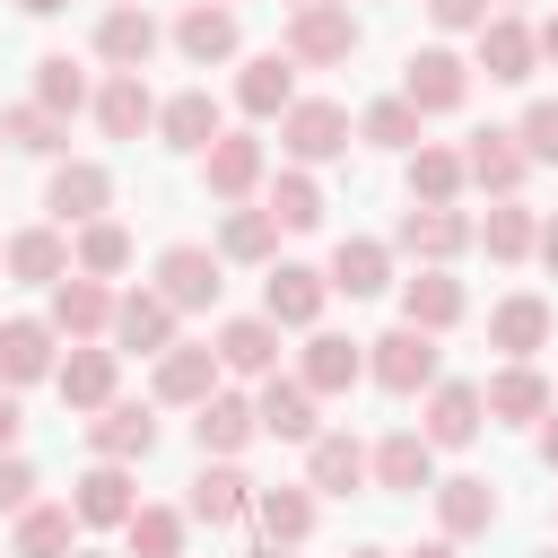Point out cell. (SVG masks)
<instances>
[{
    "mask_svg": "<svg viewBox=\"0 0 558 558\" xmlns=\"http://www.w3.org/2000/svg\"><path fill=\"white\" fill-rule=\"evenodd\" d=\"M366 375L384 384V392H427L436 384V331H418V323H392L384 340H366Z\"/></svg>",
    "mask_w": 558,
    "mask_h": 558,
    "instance_id": "cell-1",
    "label": "cell"
},
{
    "mask_svg": "<svg viewBox=\"0 0 558 558\" xmlns=\"http://www.w3.org/2000/svg\"><path fill=\"white\" fill-rule=\"evenodd\" d=\"M279 148H288L296 166L349 157V105H331V96H296V105L279 113Z\"/></svg>",
    "mask_w": 558,
    "mask_h": 558,
    "instance_id": "cell-2",
    "label": "cell"
},
{
    "mask_svg": "<svg viewBox=\"0 0 558 558\" xmlns=\"http://www.w3.org/2000/svg\"><path fill=\"white\" fill-rule=\"evenodd\" d=\"M288 52H296L305 70H331V61H349V52H357V17H349V0L288 9Z\"/></svg>",
    "mask_w": 558,
    "mask_h": 558,
    "instance_id": "cell-3",
    "label": "cell"
},
{
    "mask_svg": "<svg viewBox=\"0 0 558 558\" xmlns=\"http://www.w3.org/2000/svg\"><path fill=\"white\" fill-rule=\"evenodd\" d=\"M218 262H227V253H209V244H166V253H157V296H166L174 314L218 305V288H227V279H218Z\"/></svg>",
    "mask_w": 558,
    "mask_h": 558,
    "instance_id": "cell-4",
    "label": "cell"
},
{
    "mask_svg": "<svg viewBox=\"0 0 558 558\" xmlns=\"http://www.w3.org/2000/svg\"><path fill=\"white\" fill-rule=\"evenodd\" d=\"M401 96H410L418 113H453V105L471 96V61H462V52H445V44H427V52H410V61H401Z\"/></svg>",
    "mask_w": 558,
    "mask_h": 558,
    "instance_id": "cell-5",
    "label": "cell"
},
{
    "mask_svg": "<svg viewBox=\"0 0 558 558\" xmlns=\"http://www.w3.org/2000/svg\"><path fill=\"white\" fill-rule=\"evenodd\" d=\"M401 253H418V262H453L462 244H480V227L453 209V201H410L401 209V235H392Z\"/></svg>",
    "mask_w": 558,
    "mask_h": 558,
    "instance_id": "cell-6",
    "label": "cell"
},
{
    "mask_svg": "<svg viewBox=\"0 0 558 558\" xmlns=\"http://www.w3.org/2000/svg\"><path fill=\"white\" fill-rule=\"evenodd\" d=\"M323 296H331V270H305V262H279V270L262 279V314H270L279 331H314V323H323Z\"/></svg>",
    "mask_w": 558,
    "mask_h": 558,
    "instance_id": "cell-7",
    "label": "cell"
},
{
    "mask_svg": "<svg viewBox=\"0 0 558 558\" xmlns=\"http://www.w3.org/2000/svg\"><path fill=\"white\" fill-rule=\"evenodd\" d=\"M314 384L305 375H262V392H253V410H262V436H279V445H314L323 436V418H314Z\"/></svg>",
    "mask_w": 558,
    "mask_h": 558,
    "instance_id": "cell-8",
    "label": "cell"
},
{
    "mask_svg": "<svg viewBox=\"0 0 558 558\" xmlns=\"http://www.w3.org/2000/svg\"><path fill=\"white\" fill-rule=\"evenodd\" d=\"M44 209H52L61 227H87V218H105V209H113V174H105L96 157H70V166H52Z\"/></svg>",
    "mask_w": 558,
    "mask_h": 558,
    "instance_id": "cell-9",
    "label": "cell"
},
{
    "mask_svg": "<svg viewBox=\"0 0 558 558\" xmlns=\"http://www.w3.org/2000/svg\"><path fill=\"white\" fill-rule=\"evenodd\" d=\"M375 480V453L349 436V427H323L314 445H305V488H323V497H349V488H366Z\"/></svg>",
    "mask_w": 558,
    "mask_h": 558,
    "instance_id": "cell-10",
    "label": "cell"
},
{
    "mask_svg": "<svg viewBox=\"0 0 558 558\" xmlns=\"http://www.w3.org/2000/svg\"><path fill=\"white\" fill-rule=\"evenodd\" d=\"M157 44H166V26H157L140 0H122V9H105V17H96V61H113V70H148V61H157Z\"/></svg>",
    "mask_w": 558,
    "mask_h": 558,
    "instance_id": "cell-11",
    "label": "cell"
},
{
    "mask_svg": "<svg viewBox=\"0 0 558 558\" xmlns=\"http://www.w3.org/2000/svg\"><path fill=\"white\" fill-rule=\"evenodd\" d=\"M532 61H541V35H532L514 9H488V26H480V70H488L497 87H523Z\"/></svg>",
    "mask_w": 558,
    "mask_h": 558,
    "instance_id": "cell-12",
    "label": "cell"
},
{
    "mask_svg": "<svg viewBox=\"0 0 558 558\" xmlns=\"http://www.w3.org/2000/svg\"><path fill=\"white\" fill-rule=\"evenodd\" d=\"M462 174H471L488 201H514V192H523V174H532V157H523V140H514V131H471Z\"/></svg>",
    "mask_w": 558,
    "mask_h": 558,
    "instance_id": "cell-13",
    "label": "cell"
},
{
    "mask_svg": "<svg viewBox=\"0 0 558 558\" xmlns=\"http://www.w3.org/2000/svg\"><path fill=\"white\" fill-rule=\"evenodd\" d=\"M201 183H209L218 201H253V192H262V140H253V131H218V140L201 148Z\"/></svg>",
    "mask_w": 558,
    "mask_h": 558,
    "instance_id": "cell-14",
    "label": "cell"
},
{
    "mask_svg": "<svg viewBox=\"0 0 558 558\" xmlns=\"http://www.w3.org/2000/svg\"><path fill=\"white\" fill-rule=\"evenodd\" d=\"M87 445H96V462H148V453H157L148 401H105V410L87 418Z\"/></svg>",
    "mask_w": 558,
    "mask_h": 558,
    "instance_id": "cell-15",
    "label": "cell"
},
{
    "mask_svg": "<svg viewBox=\"0 0 558 558\" xmlns=\"http://www.w3.org/2000/svg\"><path fill=\"white\" fill-rule=\"evenodd\" d=\"M192 436H201V453H209V462H235V453L262 436V410H253L244 392H209V401L192 410Z\"/></svg>",
    "mask_w": 558,
    "mask_h": 558,
    "instance_id": "cell-16",
    "label": "cell"
},
{
    "mask_svg": "<svg viewBox=\"0 0 558 558\" xmlns=\"http://www.w3.org/2000/svg\"><path fill=\"white\" fill-rule=\"evenodd\" d=\"M480 418H488V401H480V384H427V410H418V436L427 445H471L480 436Z\"/></svg>",
    "mask_w": 558,
    "mask_h": 558,
    "instance_id": "cell-17",
    "label": "cell"
},
{
    "mask_svg": "<svg viewBox=\"0 0 558 558\" xmlns=\"http://www.w3.org/2000/svg\"><path fill=\"white\" fill-rule=\"evenodd\" d=\"M70 506H78V523H96V532H122V523L140 514V497H131V462H96V471H78Z\"/></svg>",
    "mask_w": 558,
    "mask_h": 558,
    "instance_id": "cell-18",
    "label": "cell"
},
{
    "mask_svg": "<svg viewBox=\"0 0 558 558\" xmlns=\"http://www.w3.org/2000/svg\"><path fill=\"white\" fill-rule=\"evenodd\" d=\"M183 514H192V523H209V532H227V523H244V514H253V480H244L235 462H201V480H192Z\"/></svg>",
    "mask_w": 558,
    "mask_h": 558,
    "instance_id": "cell-19",
    "label": "cell"
},
{
    "mask_svg": "<svg viewBox=\"0 0 558 558\" xmlns=\"http://www.w3.org/2000/svg\"><path fill=\"white\" fill-rule=\"evenodd\" d=\"M296 70H305L296 52H253V61H244V78H235V105H244L253 122L288 113V105H296Z\"/></svg>",
    "mask_w": 558,
    "mask_h": 558,
    "instance_id": "cell-20",
    "label": "cell"
},
{
    "mask_svg": "<svg viewBox=\"0 0 558 558\" xmlns=\"http://www.w3.org/2000/svg\"><path fill=\"white\" fill-rule=\"evenodd\" d=\"M52 331H61V340H96V331H113V296H105V279H87V270L52 279Z\"/></svg>",
    "mask_w": 558,
    "mask_h": 558,
    "instance_id": "cell-21",
    "label": "cell"
},
{
    "mask_svg": "<svg viewBox=\"0 0 558 558\" xmlns=\"http://www.w3.org/2000/svg\"><path fill=\"white\" fill-rule=\"evenodd\" d=\"M113 340H122V349H140V357H166V349H174V305H166L157 288L113 296Z\"/></svg>",
    "mask_w": 558,
    "mask_h": 558,
    "instance_id": "cell-22",
    "label": "cell"
},
{
    "mask_svg": "<svg viewBox=\"0 0 558 558\" xmlns=\"http://www.w3.org/2000/svg\"><path fill=\"white\" fill-rule=\"evenodd\" d=\"M218 366L227 375H279V323L270 314H235V323H218Z\"/></svg>",
    "mask_w": 558,
    "mask_h": 558,
    "instance_id": "cell-23",
    "label": "cell"
},
{
    "mask_svg": "<svg viewBox=\"0 0 558 558\" xmlns=\"http://www.w3.org/2000/svg\"><path fill=\"white\" fill-rule=\"evenodd\" d=\"M52 323H35V314H17V323H0V384L17 392V384H44L61 357H52Z\"/></svg>",
    "mask_w": 558,
    "mask_h": 558,
    "instance_id": "cell-24",
    "label": "cell"
},
{
    "mask_svg": "<svg viewBox=\"0 0 558 558\" xmlns=\"http://www.w3.org/2000/svg\"><path fill=\"white\" fill-rule=\"evenodd\" d=\"M0 262H9V279H26V288H52V279L78 270L70 244H61V227H17V235L0 244Z\"/></svg>",
    "mask_w": 558,
    "mask_h": 558,
    "instance_id": "cell-25",
    "label": "cell"
},
{
    "mask_svg": "<svg viewBox=\"0 0 558 558\" xmlns=\"http://www.w3.org/2000/svg\"><path fill=\"white\" fill-rule=\"evenodd\" d=\"M218 375H227V366H218V349H183V340H174V349L157 357V401L201 410V401L218 392Z\"/></svg>",
    "mask_w": 558,
    "mask_h": 558,
    "instance_id": "cell-26",
    "label": "cell"
},
{
    "mask_svg": "<svg viewBox=\"0 0 558 558\" xmlns=\"http://www.w3.org/2000/svg\"><path fill=\"white\" fill-rule=\"evenodd\" d=\"M480 401H488V418L523 427V418H541V410H549V384H541V366H532V357H506V366L480 384Z\"/></svg>",
    "mask_w": 558,
    "mask_h": 558,
    "instance_id": "cell-27",
    "label": "cell"
},
{
    "mask_svg": "<svg viewBox=\"0 0 558 558\" xmlns=\"http://www.w3.org/2000/svg\"><path fill=\"white\" fill-rule=\"evenodd\" d=\"M174 52L201 61V70L227 61V52H235V9H227V0H192V9L174 17Z\"/></svg>",
    "mask_w": 558,
    "mask_h": 558,
    "instance_id": "cell-28",
    "label": "cell"
},
{
    "mask_svg": "<svg viewBox=\"0 0 558 558\" xmlns=\"http://www.w3.org/2000/svg\"><path fill=\"white\" fill-rule=\"evenodd\" d=\"M96 122H105V140H140V131L157 122V96H148V78H140V70H113V78L96 87Z\"/></svg>",
    "mask_w": 558,
    "mask_h": 558,
    "instance_id": "cell-29",
    "label": "cell"
},
{
    "mask_svg": "<svg viewBox=\"0 0 558 558\" xmlns=\"http://www.w3.org/2000/svg\"><path fill=\"white\" fill-rule=\"evenodd\" d=\"M157 131H166V148H192V157H201V148L227 131V113H218V96H209V87H183V96H166V105H157Z\"/></svg>",
    "mask_w": 558,
    "mask_h": 558,
    "instance_id": "cell-30",
    "label": "cell"
},
{
    "mask_svg": "<svg viewBox=\"0 0 558 558\" xmlns=\"http://www.w3.org/2000/svg\"><path fill=\"white\" fill-rule=\"evenodd\" d=\"M401 323L453 331V323H462V279H445V262H427L418 279H401Z\"/></svg>",
    "mask_w": 558,
    "mask_h": 558,
    "instance_id": "cell-31",
    "label": "cell"
},
{
    "mask_svg": "<svg viewBox=\"0 0 558 558\" xmlns=\"http://www.w3.org/2000/svg\"><path fill=\"white\" fill-rule=\"evenodd\" d=\"M488 349H506V357H532V349H549V296L514 288V296L488 314Z\"/></svg>",
    "mask_w": 558,
    "mask_h": 558,
    "instance_id": "cell-32",
    "label": "cell"
},
{
    "mask_svg": "<svg viewBox=\"0 0 558 558\" xmlns=\"http://www.w3.org/2000/svg\"><path fill=\"white\" fill-rule=\"evenodd\" d=\"M113 366H122V349H87V340H78V349L52 366V384H61L70 410H105V401H113Z\"/></svg>",
    "mask_w": 558,
    "mask_h": 558,
    "instance_id": "cell-33",
    "label": "cell"
},
{
    "mask_svg": "<svg viewBox=\"0 0 558 558\" xmlns=\"http://www.w3.org/2000/svg\"><path fill=\"white\" fill-rule=\"evenodd\" d=\"M436 523H445V541H480L488 523H497V488L488 480H436Z\"/></svg>",
    "mask_w": 558,
    "mask_h": 558,
    "instance_id": "cell-34",
    "label": "cell"
},
{
    "mask_svg": "<svg viewBox=\"0 0 558 558\" xmlns=\"http://www.w3.org/2000/svg\"><path fill=\"white\" fill-rule=\"evenodd\" d=\"M78 549V506H26L17 514V532H9V558H70Z\"/></svg>",
    "mask_w": 558,
    "mask_h": 558,
    "instance_id": "cell-35",
    "label": "cell"
},
{
    "mask_svg": "<svg viewBox=\"0 0 558 558\" xmlns=\"http://www.w3.org/2000/svg\"><path fill=\"white\" fill-rule=\"evenodd\" d=\"M331 288H340V296H384V288H392V244H375V235H340V253H331Z\"/></svg>",
    "mask_w": 558,
    "mask_h": 558,
    "instance_id": "cell-36",
    "label": "cell"
},
{
    "mask_svg": "<svg viewBox=\"0 0 558 558\" xmlns=\"http://www.w3.org/2000/svg\"><path fill=\"white\" fill-rule=\"evenodd\" d=\"M296 375H305L314 392H349V384L366 375V340H340V331H314V340H305V357H296Z\"/></svg>",
    "mask_w": 558,
    "mask_h": 558,
    "instance_id": "cell-37",
    "label": "cell"
},
{
    "mask_svg": "<svg viewBox=\"0 0 558 558\" xmlns=\"http://www.w3.org/2000/svg\"><path fill=\"white\" fill-rule=\"evenodd\" d=\"M375 488H436V445L418 427H392L375 445Z\"/></svg>",
    "mask_w": 558,
    "mask_h": 558,
    "instance_id": "cell-38",
    "label": "cell"
},
{
    "mask_svg": "<svg viewBox=\"0 0 558 558\" xmlns=\"http://www.w3.org/2000/svg\"><path fill=\"white\" fill-rule=\"evenodd\" d=\"M253 523L296 549V541L314 532V488H253Z\"/></svg>",
    "mask_w": 558,
    "mask_h": 558,
    "instance_id": "cell-39",
    "label": "cell"
},
{
    "mask_svg": "<svg viewBox=\"0 0 558 558\" xmlns=\"http://www.w3.org/2000/svg\"><path fill=\"white\" fill-rule=\"evenodd\" d=\"M480 244H488V262H523V253L541 244V218H532L523 201H497V209L480 218Z\"/></svg>",
    "mask_w": 558,
    "mask_h": 558,
    "instance_id": "cell-40",
    "label": "cell"
},
{
    "mask_svg": "<svg viewBox=\"0 0 558 558\" xmlns=\"http://www.w3.org/2000/svg\"><path fill=\"white\" fill-rule=\"evenodd\" d=\"M70 262H78L87 279H113V270H131V227H113V218H87V227H78V244H70Z\"/></svg>",
    "mask_w": 558,
    "mask_h": 558,
    "instance_id": "cell-41",
    "label": "cell"
},
{
    "mask_svg": "<svg viewBox=\"0 0 558 558\" xmlns=\"http://www.w3.org/2000/svg\"><path fill=\"white\" fill-rule=\"evenodd\" d=\"M35 105H44V113H61V122H70V113H78V105H87V70H78V61H70V52H44V61H35Z\"/></svg>",
    "mask_w": 558,
    "mask_h": 558,
    "instance_id": "cell-42",
    "label": "cell"
},
{
    "mask_svg": "<svg viewBox=\"0 0 558 558\" xmlns=\"http://www.w3.org/2000/svg\"><path fill=\"white\" fill-rule=\"evenodd\" d=\"M0 140H9V148H26V157H61L70 122H61V113H44V105H9V113H0Z\"/></svg>",
    "mask_w": 558,
    "mask_h": 558,
    "instance_id": "cell-43",
    "label": "cell"
},
{
    "mask_svg": "<svg viewBox=\"0 0 558 558\" xmlns=\"http://www.w3.org/2000/svg\"><path fill=\"white\" fill-rule=\"evenodd\" d=\"M270 218H279L288 235H305V227H323V183H314L305 166H288V174L270 183Z\"/></svg>",
    "mask_w": 558,
    "mask_h": 558,
    "instance_id": "cell-44",
    "label": "cell"
},
{
    "mask_svg": "<svg viewBox=\"0 0 558 558\" xmlns=\"http://www.w3.org/2000/svg\"><path fill=\"white\" fill-rule=\"evenodd\" d=\"M218 253H227V262H270V253H279V218H270V209H227Z\"/></svg>",
    "mask_w": 558,
    "mask_h": 558,
    "instance_id": "cell-45",
    "label": "cell"
},
{
    "mask_svg": "<svg viewBox=\"0 0 558 558\" xmlns=\"http://www.w3.org/2000/svg\"><path fill=\"white\" fill-rule=\"evenodd\" d=\"M183 523L192 514H174V506H140L122 523V541H131V558H183Z\"/></svg>",
    "mask_w": 558,
    "mask_h": 558,
    "instance_id": "cell-46",
    "label": "cell"
},
{
    "mask_svg": "<svg viewBox=\"0 0 558 558\" xmlns=\"http://www.w3.org/2000/svg\"><path fill=\"white\" fill-rule=\"evenodd\" d=\"M418 122H427V113H418L410 96H384V105L357 113V140H375V148H418Z\"/></svg>",
    "mask_w": 558,
    "mask_h": 558,
    "instance_id": "cell-47",
    "label": "cell"
},
{
    "mask_svg": "<svg viewBox=\"0 0 558 558\" xmlns=\"http://www.w3.org/2000/svg\"><path fill=\"white\" fill-rule=\"evenodd\" d=\"M462 183V148H410V201H453Z\"/></svg>",
    "mask_w": 558,
    "mask_h": 558,
    "instance_id": "cell-48",
    "label": "cell"
},
{
    "mask_svg": "<svg viewBox=\"0 0 558 558\" xmlns=\"http://www.w3.org/2000/svg\"><path fill=\"white\" fill-rule=\"evenodd\" d=\"M514 140H523V157H532V166H558V105H523Z\"/></svg>",
    "mask_w": 558,
    "mask_h": 558,
    "instance_id": "cell-49",
    "label": "cell"
},
{
    "mask_svg": "<svg viewBox=\"0 0 558 558\" xmlns=\"http://www.w3.org/2000/svg\"><path fill=\"white\" fill-rule=\"evenodd\" d=\"M26 506H35V471L17 453H0V514H26Z\"/></svg>",
    "mask_w": 558,
    "mask_h": 558,
    "instance_id": "cell-50",
    "label": "cell"
},
{
    "mask_svg": "<svg viewBox=\"0 0 558 558\" xmlns=\"http://www.w3.org/2000/svg\"><path fill=\"white\" fill-rule=\"evenodd\" d=\"M427 17H436L445 35H480V26H488V0H427Z\"/></svg>",
    "mask_w": 558,
    "mask_h": 558,
    "instance_id": "cell-51",
    "label": "cell"
},
{
    "mask_svg": "<svg viewBox=\"0 0 558 558\" xmlns=\"http://www.w3.org/2000/svg\"><path fill=\"white\" fill-rule=\"evenodd\" d=\"M17 427H26V418H17V392H9V384H0V453H9V445H17Z\"/></svg>",
    "mask_w": 558,
    "mask_h": 558,
    "instance_id": "cell-52",
    "label": "cell"
},
{
    "mask_svg": "<svg viewBox=\"0 0 558 558\" xmlns=\"http://www.w3.org/2000/svg\"><path fill=\"white\" fill-rule=\"evenodd\" d=\"M541 462H549V471H558V401H549V410H541Z\"/></svg>",
    "mask_w": 558,
    "mask_h": 558,
    "instance_id": "cell-53",
    "label": "cell"
},
{
    "mask_svg": "<svg viewBox=\"0 0 558 558\" xmlns=\"http://www.w3.org/2000/svg\"><path fill=\"white\" fill-rule=\"evenodd\" d=\"M401 558H462V541H418V549H401Z\"/></svg>",
    "mask_w": 558,
    "mask_h": 558,
    "instance_id": "cell-54",
    "label": "cell"
},
{
    "mask_svg": "<svg viewBox=\"0 0 558 558\" xmlns=\"http://www.w3.org/2000/svg\"><path fill=\"white\" fill-rule=\"evenodd\" d=\"M532 35H541V61H558V17H541Z\"/></svg>",
    "mask_w": 558,
    "mask_h": 558,
    "instance_id": "cell-55",
    "label": "cell"
},
{
    "mask_svg": "<svg viewBox=\"0 0 558 558\" xmlns=\"http://www.w3.org/2000/svg\"><path fill=\"white\" fill-rule=\"evenodd\" d=\"M532 253H541V262H549V270H558V218H549V227H541V244H532Z\"/></svg>",
    "mask_w": 558,
    "mask_h": 558,
    "instance_id": "cell-56",
    "label": "cell"
},
{
    "mask_svg": "<svg viewBox=\"0 0 558 558\" xmlns=\"http://www.w3.org/2000/svg\"><path fill=\"white\" fill-rule=\"evenodd\" d=\"M17 9H26V17H61L70 0H17Z\"/></svg>",
    "mask_w": 558,
    "mask_h": 558,
    "instance_id": "cell-57",
    "label": "cell"
},
{
    "mask_svg": "<svg viewBox=\"0 0 558 558\" xmlns=\"http://www.w3.org/2000/svg\"><path fill=\"white\" fill-rule=\"evenodd\" d=\"M253 558H288V541H270V549H253Z\"/></svg>",
    "mask_w": 558,
    "mask_h": 558,
    "instance_id": "cell-58",
    "label": "cell"
},
{
    "mask_svg": "<svg viewBox=\"0 0 558 558\" xmlns=\"http://www.w3.org/2000/svg\"><path fill=\"white\" fill-rule=\"evenodd\" d=\"M349 558H392V549H349Z\"/></svg>",
    "mask_w": 558,
    "mask_h": 558,
    "instance_id": "cell-59",
    "label": "cell"
},
{
    "mask_svg": "<svg viewBox=\"0 0 558 558\" xmlns=\"http://www.w3.org/2000/svg\"><path fill=\"white\" fill-rule=\"evenodd\" d=\"M70 558H105V549H70Z\"/></svg>",
    "mask_w": 558,
    "mask_h": 558,
    "instance_id": "cell-60",
    "label": "cell"
},
{
    "mask_svg": "<svg viewBox=\"0 0 558 558\" xmlns=\"http://www.w3.org/2000/svg\"><path fill=\"white\" fill-rule=\"evenodd\" d=\"M288 9H314V0H288Z\"/></svg>",
    "mask_w": 558,
    "mask_h": 558,
    "instance_id": "cell-61",
    "label": "cell"
},
{
    "mask_svg": "<svg viewBox=\"0 0 558 558\" xmlns=\"http://www.w3.org/2000/svg\"><path fill=\"white\" fill-rule=\"evenodd\" d=\"M541 558H558V549H541Z\"/></svg>",
    "mask_w": 558,
    "mask_h": 558,
    "instance_id": "cell-62",
    "label": "cell"
},
{
    "mask_svg": "<svg viewBox=\"0 0 558 558\" xmlns=\"http://www.w3.org/2000/svg\"><path fill=\"white\" fill-rule=\"evenodd\" d=\"M506 9H523V0H506Z\"/></svg>",
    "mask_w": 558,
    "mask_h": 558,
    "instance_id": "cell-63",
    "label": "cell"
}]
</instances>
